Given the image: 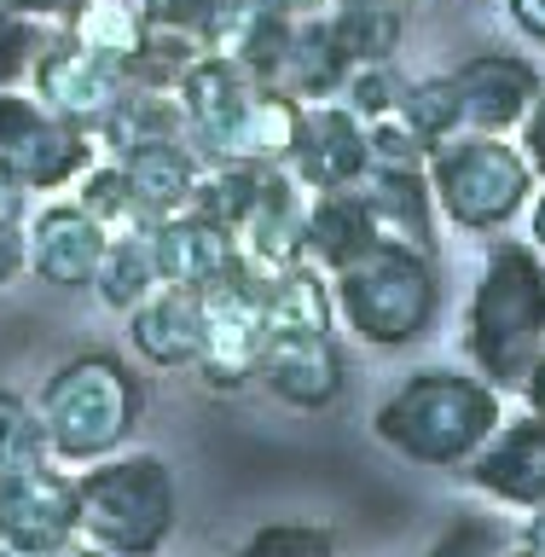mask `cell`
Instances as JSON below:
<instances>
[{
  "mask_svg": "<svg viewBox=\"0 0 545 557\" xmlns=\"http://www.w3.org/2000/svg\"><path fill=\"white\" fill-rule=\"evenodd\" d=\"M505 552V529L494 517H459L453 529H442V540L424 557H499Z\"/></svg>",
  "mask_w": 545,
  "mask_h": 557,
  "instance_id": "obj_33",
  "label": "cell"
},
{
  "mask_svg": "<svg viewBox=\"0 0 545 557\" xmlns=\"http://www.w3.org/2000/svg\"><path fill=\"white\" fill-rule=\"evenodd\" d=\"M499 557H540V552H529V546H511V552H499Z\"/></svg>",
  "mask_w": 545,
  "mask_h": 557,
  "instance_id": "obj_45",
  "label": "cell"
},
{
  "mask_svg": "<svg viewBox=\"0 0 545 557\" xmlns=\"http://www.w3.org/2000/svg\"><path fill=\"white\" fill-rule=\"evenodd\" d=\"M151 12V29H169V35H186V41L203 47L209 24H215L221 0H146Z\"/></svg>",
  "mask_w": 545,
  "mask_h": 557,
  "instance_id": "obj_34",
  "label": "cell"
},
{
  "mask_svg": "<svg viewBox=\"0 0 545 557\" xmlns=\"http://www.w3.org/2000/svg\"><path fill=\"white\" fill-rule=\"evenodd\" d=\"M128 87H134L128 64L82 47L70 29H47L41 52L29 59V94L41 99L47 111H59L64 122H82V128H99V122L128 99Z\"/></svg>",
  "mask_w": 545,
  "mask_h": 557,
  "instance_id": "obj_11",
  "label": "cell"
},
{
  "mask_svg": "<svg viewBox=\"0 0 545 557\" xmlns=\"http://www.w3.org/2000/svg\"><path fill=\"white\" fill-rule=\"evenodd\" d=\"M70 540H82V499L76 476L59 470V459L0 476V546L17 557H47Z\"/></svg>",
  "mask_w": 545,
  "mask_h": 557,
  "instance_id": "obj_12",
  "label": "cell"
},
{
  "mask_svg": "<svg viewBox=\"0 0 545 557\" xmlns=\"http://www.w3.org/2000/svg\"><path fill=\"white\" fill-rule=\"evenodd\" d=\"M430 191L447 226H459L470 238H494L511 233V221H522L540 174L529 169V157L517 151L511 134H447L430 146Z\"/></svg>",
  "mask_w": 545,
  "mask_h": 557,
  "instance_id": "obj_8",
  "label": "cell"
},
{
  "mask_svg": "<svg viewBox=\"0 0 545 557\" xmlns=\"http://www.w3.org/2000/svg\"><path fill=\"white\" fill-rule=\"evenodd\" d=\"M499 424H505V395L470 366H418L372 412V435L383 447H395L412 465L447 470V476H459L494 442Z\"/></svg>",
  "mask_w": 545,
  "mask_h": 557,
  "instance_id": "obj_2",
  "label": "cell"
},
{
  "mask_svg": "<svg viewBox=\"0 0 545 557\" xmlns=\"http://www.w3.org/2000/svg\"><path fill=\"white\" fill-rule=\"evenodd\" d=\"M70 191H76V203L104 226V233H146V226H151V209L139 203L128 169H122L116 157H99V163L87 169Z\"/></svg>",
  "mask_w": 545,
  "mask_h": 557,
  "instance_id": "obj_27",
  "label": "cell"
},
{
  "mask_svg": "<svg viewBox=\"0 0 545 557\" xmlns=\"http://www.w3.org/2000/svg\"><path fill=\"white\" fill-rule=\"evenodd\" d=\"M0 157L24 174L29 191H70L99 163V134L82 122H64L24 87H0Z\"/></svg>",
  "mask_w": 545,
  "mask_h": 557,
  "instance_id": "obj_10",
  "label": "cell"
},
{
  "mask_svg": "<svg viewBox=\"0 0 545 557\" xmlns=\"http://www.w3.org/2000/svg\"><path fill=\"white\" fill-rule=\"evenodd\" d=\"M331 47L355 64H395L407 41V0H331L320 12Z\"/></svg>",
  "mask_w": 545,
  "mask_h": 557,
  "instance_id": "obj_23",
  "label": "cell"
},
{
  "mask_svg": "<svg viewBox=\"0 0 545 557\" xmlns=\"http://www.w3.org/2000/svg\"><path fill=\"white\" fill-rule=\"evenodd\" d=\"M522 221H529V244L545 256V181L534 186V198H529V209H522Z\"/></svg>",
  "mask_w": 545,
  "mask_h": 557,
  "instance_id": "obj_41",
  "label": "cell"
},
{
  "mask_svg": "<svg viewBox=\"0 0 545 557\" xmlns=\"http://www.w3.org/2000/svg\"><path fill=\"white\" fill-rule=\"evenodd\" d=\"M47 557H111V552H99L94 540H70V546H59V552H47Z\"/></svg>",
  "mask_w": 545,
  "mask_h": 557,
  "instance_id": "obj_44",
  "label": "cell"
},
{
  "mask_svg": "<svg viewBox=\"0 0 545 557\" xmlns=\"http://www.w3.org/2000/svg\"><path fill=\"white\" fill-rule=\"evenodd\" d=\"M517 400H522V407H529L534 418H545V355L534 360V372L522 377V389H517Z\"/></svg>",
  "mask_w": 545,
  "mask_h": 557,
  "instance_id": "obj_40",
  "label": "cell"
},
{
  "mask_svg": "<svg viewBox=\"0 0 545 557\" xmlns=\"http://www.w3.org/2000/svg\"><path fill=\"white\" fill-rule=\"evenodd\" d=\"M35 407H41L52 459L87 470L134 442L139 418H146V377L116 348H82L47 372Z\"/></svg>",
  "mask_w": 545,
  "mask_h": 557,
  "instance_id": "obj_5",
  "label": "cell"
},
{
  "mask_svg": "<svg viewBox=\"0 0 545 557\" xmlns=\"http://www.w3.org/2000/svg\"><path fill=\"white\" fill-rule=\"evenodd\" d=\"M395 116L407 122L418 139H430V146L465 128V122H459V94H453V76H447V70H442V76H412L407 87H400Z\"/></svg>",
  "mask_w": 545,
  "mask_h": 557,
  "instance_id": "obj_29",
  "label": "cell"
},
{
  "mask_svg": "<svg viewBox=\"0 0 545 557\" xmlns=\"http://www.w3.org/2000/svg\"><path fill=\"white\" fill-rule=\"evenodd\" d=\"M41 41H47V24H29V17L0 7V87L29 76V59L41 52Z\"/></svg>",
  "mask_w": 545,
  "mask_h": 557,
  "instance_id": "obj_32",
  "label": "cell"
},
{
  "mask_svg": "<svg viewBox=\"0 0 545 557\" xmlns=\"http://www.w3.org/2000/svg\"><path fill=\"white\" fill-rule=\"evenodd\" d=\"M128 337L134 355L157 372H191L203 355V302L198 290H151L139 308H128Z\"/></svg>",
  "mask_w": 545,
  "mask_h": 557,
  "instance_id": "obj_19",
  "label": "cell"
},
{
  "mask_svg": "<svg viewBox=\"0 0 545 557\" xmlns=\"http://www.w3.org/2000/svg\"><path fill=\"white\" fill-rule=\"evenodd\" d=\"M459 94V122L470 134H517L534 94L545 87V70L522 52H470L447 70Z\"/></svg>",
  "mask_w": 545,
  "mask_h": 557,
  "instance_id": "obj_13",
  "label": "cell"
},
{
  "mask_svg": "<svg viewBox=\"0 0 545 557\" xmlns=\"http://www.w3.org/2000/svg\"><path fill=\"white\" fill-rule=\"evenodd\" d=\"M47 459L52 447H47L41 407L17 389H0V476H17V470H35Z\"/></svg>",
  "mask_w": 545,
  "mask_h": 557,
  "instance_id": "obj_28",
  "label": "cell"
},
{
  "mask_svg": "<svg viewBox=\"0 0 545 557\" xmlns=\"http://www.w3.org/2000/svg\"><path fill=\"white\" fill-rule=\"evenodd\" d=\"M343 82H348V59L331 47L325 24H320V17H296L285 70H278V94H290L302 104H320V99H337Z\"/></svg>",
  "mask_w": 545,
  "mask_h": 557,
  "instance_id": "obj_24",
  "label": "cell"
},
{
  "mask_svg": "<svg viewBox=\"0 0 545 557\" xmlns=\"http://www.w3.org/2000/svg\"><path fill=\"white\" fill-rule=\"evenodd\" d=\"M256 7H268V12H278V17H320L331 0H256Z\"/></svg>",
  "mask_w": 545,
  "mask_h": 557,
  "instance_id": "obj_42",
  "label": "cell"
},
{
  "mask_svg": "<svg viewBox=\"0 0 545 557\" xmlns=\"http://www.w3.org/2000/svg\"><path fill=\"white\" fill-rule=\"evenodd\" d=\"M360 198L372 203L383 238H407V244L435 250V221H442V209H435V191H430L424 169H383V163H372L360 174Z\"/></svg>",
  "mask_w": 545,
  "mask_h": 557,
  "instance_id": "obj_22",
  "label": "cell"
},
{
  "mask_svg": "<svg viewBox=\"0 0 545 557\" xmlns=\"http://www.w3.org/2000/svg\"><path fill=\"white\" fill-rule=\"evenodd\" d=\"M442 7H470V0H442Z\"/></svg>",
  "mask_w": 545,
  "mask_h": 557,
  "instance_id": "obj_46",
  "label": "cell"
},
{
  "mask_svg": "<svg viewBox=\"0 0 545 557\" xmlns=\"http://www.w3.org/2000/svg\"><path fill=\"white\" fill-rule=\"evenodd\" d=\"M459 476L494 505L540 511L545 505V418H534V412L505 418V424L494 430V442H487Z\"/></svg>",
  "mask_w": 545,
  "mask_h": 557,
  "instance_id": "obj_16",
  "label": "cell"
},
{
  "mask_svg": "<svg viewBox=\"0 0 545 557\" xmlns=\"http://www.w3.org/2000/svg\"><path fill=\"white\" fill-rule=\"evenodd\" d=\"M256 383L296 412H325L348 389L331 278L313 261H296L268 278V343H261Z\"/></svg>",
  "mask_w": 545,
  "mask_h": 557,
  "instance_id": "obj_4",
  "label": "cell"
},
{
  "mask_svg": "<svg viewBox=\"0 0 545 557\" xmlns=\"http://www.w3.org/2000/svg\"><path fill=\"white\" fill-rule=\"evenodd\" d=\"M459 355L499 395H517L545 355V256L529 238H487L459 320Z\"/></svg>",
  "mask_w": 545,
  "mask_h": 557,
  "instance_id": "obj_1",
  "label": "cell"
},
{
  "mask_svg": "<svg viewBox=\"0 0 545 557\" xmlns=\"http://www.w3.org/2000/svg\"><path fill=\"white\" fill-rule=\"evenodd\" d=\"M203 302V355H198V383L209 395H238L261 372V343H268V273L250 261H233L215 285L198 290Z\"/></svg>",
  "mask_w": 545,
  "mask_h": 557,
  "instance_id": "obj_9",
  "label": "cell"
},
{
  "mask_svg": "<svg viewBox=\"0 0 545 557\" xmlns=\"http://www.w3.org/2000/svg\"><path fill=\"white\" fill-rule=\"evenodd\" d=\"M400 87H407V76H400L395 64H355L337 99H343L360 122H383V116H395Z\"/></svg>",
  "mask_w": 545,
  "mask_h": 557,
  "instance_id": "obj_31",
  "label": "cell"
},
{
  "mask_svg": "<svg viewBox=\"0 0 545 557\" xmlns=\"http://www.w3.org/2000/svg\"><path fill=\"white\" fill-rule=\"evenodd\" d=\"M24 238H29V273L52 290H94L99 256H104V244H111V233H104L76 198L29 209Z\"/></svg>",
  "mask_w": 545,
  "mask_h": 557,
  "instance_id": "obj_15",
  "label": "cell"
},
{
  "mask_svg": "<svg viewBox=\"0 0 545 557\" xmlns=\"http://www.w3.org/2000/svg\"><path fill=\"white\" fill-rule=\"evenodd\" d=\"M151 256H157V278L174 290H203L238 261V238L226 226L203 221L198 209L151 221Z\"/></svg>",
  "mask_w": 545,
  "mask_h": 557,
  "instance_id": "obj_17",
  "label": "cell"
},
{
  "mask_svg": "<svg viewBox=\"0 0 545 557\" xmlns=\"http://www.w3.org/2000/svg\"><path fill=\"white\" fill-rule=\"evenodd\" d=\"M7 12H17V17H29V24H47V29H59V24H70V17L82 12V0H0Z\"/></svg>",
  "mask_w": 545,
  "mask_h": 557,
  "instance_id": "obj_38",
  "label": "cell"
},
{
  "mask_svg": "<svg viewBox=\"0 0 545 557\" xmlns=\"http://www.w3.org/2000/svg\"><path fill=\"white\" fill-rule=\"evenodd\" d=\"M505 12H511V24L529 35V41L545 47V0H505Z\"/></svg>",
  "mask_w": 545,
  "mask_h": 557,
  "instance_id": "obj_39",
  "label": "cell"
},
{
  "mask_svg": "<svg viewBox=\"0 0 545 557\" xmlns=\"http://www.w3.org/2000/svg\"><path fill=\"white\" fill-rule=\"evenodd\" d=\"M302 221H308V191L290 181V169H268L256 209L238 226V256L268 278L296 268V261H308L302 256Z\"/></svg>",
  "mask_w": 545,
  "mask_h": 557,
  "instance_id": "obj_18",
  "label": "cell"
},
{
  "mask_svg": "<svg viewBox=\"0 0 545 557\" xmlns=\"http://www.w3.org/2000/svg\"><path fill=\"white\" fill-rule=\"evenodd\" d=\"M290 181L302 191H343L360 186V174L372 169V146H366V122L348 111L343 99L302 104V128L290 146Z\"/></svg>",
  "mask_w": 545,
  "mask_h": 557,
  "instance_id": "obj_14",
  "label": "cell"
},
{
  "mask_svg": "<svg viewBox=\"0 0 545 557\" xmlns=\"http://www.w3.org/2000/svg\"><path fill=\"white\" fill-rule=\"evenodd\" d=\"M0 557H17V552H12V546H0Z\"/></svg>",
  "mask_w": 545,
  "mask_h": 557,
  "instance_id": "obj_47",
  "label": "cell"
},
{
  "mask_svg": "<svg viewBox=\"0 0 545 557\" xmlns=\"http://www.w3.org/2000/svg\"><path fill=\"white\" fill-rule=\"evenodd\" d=\"M29 203H35L29 181L7 163V157H0V221H29Z\"/></svg>",
  "mask_w": 545,
  "mask_h": 557,
  "instance_id": "obj_37",
  "label": "cell"
},
{
  "mask_svg": "<svg viewBox=\"0 0 545 557\" xmlns=\"http://www.w3.org/2000/svg\"><path fill=\"white\" fill-rule=\"evenodd\" d=\"M517 151L522 157H529V169L540 174V181H545V87H540V94H534V104H529V116H522L517 122Z\"/></svg>",
  "mask_w": 545,
  "mask_h": 557,
  "instance_id": "obj_36",
  "label": "cell"
},
{
  "mask_svg": "<svg viewBox=\"0 0 545 557\" xmlns=\"http://www.w3.org/2000/svg\"><path fill=\"white\" fill-rule=\"evenodd\" d=\"M116 163L128 169V181H134V191H139V203L151 209V221H163V215H181V209H191L209 157L191 146V139H157V146L122 151Z\"/></svg>",
  "mask_w": 545,
  "mask_h": 557,
  "instance_id": "obj_21",
  "label": "cell"
},
{
  "mask_svg": "<svg viewBox=\"0 0 545 557\" xmlns=\"http://www.w3.org/2000/svg\"><path fill=\"white\" fill-rule=\"evenodd\" d=\"M383 238V226L372 215V203L360 198V186L343 191H308V221H302V256L320 273L348 268L355 256H366Z\"/></svg>",
  "mask_w": 545,
  "mask_h": 557,
  "instance_id": "obj_20",
  "label": "cell"
},
{
  "mask_svg": "<svg viewBox=\"0 0 545 557\" xmlns=\"http://www.w3.org/2000/svg\"><path fill=\"white\" fill-rule=\"evenodd\" d=\"M238 557H343L337 552V529H325V522H261L250 529V540L238 546Z\"/></svg>",
  "mask_w": 545,
  "mask_h": 557,
  "instance_id": "obj_30",
  "label": "cell"
},
{
  "mask_svg": "<svg viewBox=\"0 0 545 557\" xmlns=\"http://www.w3.org/2000/svg\"><path fill=\"white\" fill-rule=\"evenodd\" d=\"M59 29H70L82 47L104 52V59L128 64V76H134L139 52L151 41V12H146V0H82V12Z\"/></svg>",
  "mask_w": 545,
  "mask_h": 557,
  "instance_id": "obj_25",
  "label": "cell"
},
{
  "mask_svg": "<svg viewBox=\"0 0 545 557\" xmlns=\"http://www.w3.org/2000/svg\"><path fill=\"white\" fill-rule=\"evenodd\" d=\"M151 290H163V278H157V256H151V226L146 233H111L99 256V273H94V296L111 313H128L139 308Z\"/></svg>",
  "mask_w": 545,
  "mask_h": 557,
  "instance_id": "obj_26",
  "label": "cell"
},
{
  "mask_svg": "<svg viewBox=\"0 0 545 557\" xmlns=\"http://www.w3.org/2000/svg\"><path fill=\"white\" fill-rule=\"evenodd\" d=\"M331 278V308L337 325L366 348H412L442 325V268L435 250L407 238H377L366 256L348 268L325 273Z\"/></svg>",
  "mask_w": 545,
  "mask_h": 557,
  "instance_id": "obj_6",
  "label": "cell"
},
{
  "mask_svg": "<svg viewBox=\"0 0 545 557\" xmlns=\"http://www.w3.org/2000/svg\"><path fill=\"white\" fill-rule=\"evenodd\" d=\"M522 546L545 557V505H540V511H529V517H522Z\"/></svg>",
  "mask_w": 545,
  "mask_h": 557,
  "instance_id": "obj_43",
  "label": "cell"
},
{
  "mask_svg": "<svg viewBox=\"0 0 545 557\" xmlns=\"http://www.w3.org/2000/svg\"><path fill=\"white\" fill-rule=\"evenodd\" d=\"M174 99L186 111V134L209 163H256V169H285L296 128H302V99L278 94L244 64L221 59V52H198Z\"/></svg>",
  "mask_w": 545,
  "mask_h": 557,
  "instance_id": "obj_3",
  "label": "cell"
},
{
  "mask_svg": "<svg viewBox=\"0 0 545 557\" xmlns=\"http://www.w3.org/2000/svg\"><path fill=\"white\" fill-rule=\"evenodd\" d=\"M82 499V540L111 557H157L181 522V482L163 453L122 447L111 459L76 470Z\"/></svg>",
  "mask_w": 545,
  "mask_h": 557,
  "instance_id": "obj_7",
  "label": "cell"
},
{
  "mask_svg": "<svg viewBox=\"0 0 545 557\" xmlns=\"http://www.w3.org/2000/svg\"><path fill=\"white\" fill-rule=\"evenodd\" d=\"M29 273V238L24 221H0V290H12Z\"/></svg>",
  "mask_w": 545,
  "mask_h": 557,
  "instance_id": "obj_35",
  "label": "cell"
}]
</instances>
